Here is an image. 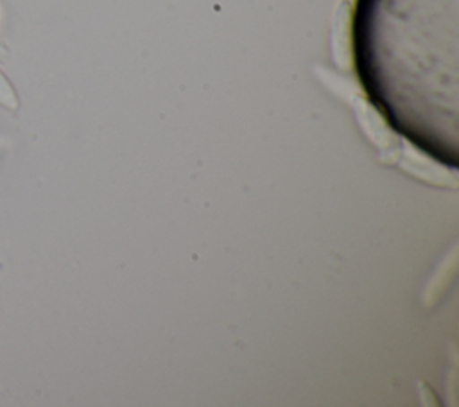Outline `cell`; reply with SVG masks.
I'll list each match as a JSON object with an SVG mask.
<instances>
[{"mask_svg": "<svg viewBox=\"0 0 459 407\" xmlns=\"http://www.w3.org/2000/svg\"><path fill=\"white\" fill-rule=\"evenodd\" d=\"M0 108L7 109V111H18L20 108V100H18V93L13 86V82L9 81V77L0 70Z\"/></svg>", "mask_w": 459, "mask_h": 407, "instance_id": "2", "label": "cell"}, {"mask_svg": "<svg viewBox=\"0 0 459 407\" xmlns=\"http://www.w3.org/2000/svg\"><path fill=\"white\" fill-rule=\"evenodd\" d=\"M359 84L391 131L459 169V0H355Z\"/></svg>", "mask_w": 459, "mask_h": 407, "instance_id": "1", "label": "cell"}]
</instances>
